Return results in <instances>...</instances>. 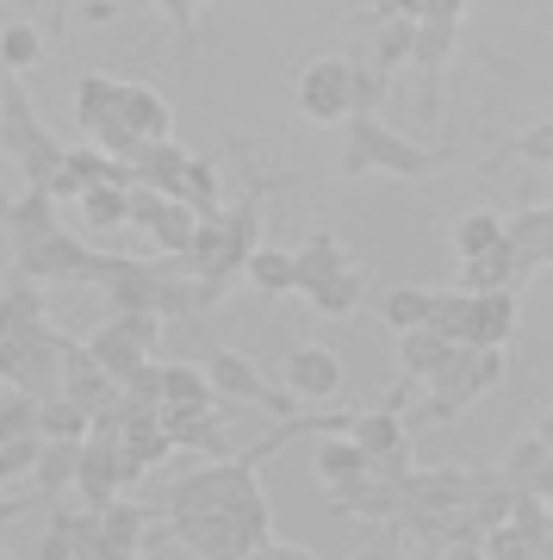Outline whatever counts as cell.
<instances>
[{"label": "cell", "instance_id": "cell-1", "mask_svg": "<svg viewBox=\"0 0 553 560\" xmlns=\"http://www.w3.org/2000/svg\"><path fill=\"white\" fill-rule=\"evenodd\" d=\"M430 162H435L430 150L404 143L398 131H386L379 119H349V156H342V168H349V175H367V168H392V175H423Z\"/></svg>", "mask_w": 553, "mask_h": 560}, {"label": "cell", "instance_id": "cell-2", "mask_svg": "<svg viewBox=\"0 0 553 560\" xmlns=\"http://www.w3.org/2000/svg\"><path fill=\"white\" fill-rule=\"evenodd\" d=\"M349 88H355V62L323 57V62L305 69V81H298V106H305L311 119L337 125V119H349Z\"/></svg>", "mask_w": 553, "mask_h": 560}, {"label": "cell", "instance_id": "cell-3", "mask_svg": "<svg viewBox=\"0 0 553 560\" xmlns=\"http://www.w3.org/2000/svg\"><path fill=\"white\" fill-rule=\"evenodd\" d=\"M286 386L298 399H337L342 393V355L337 349H317V342H298L286 355Z\"/></svg>", "mask_w": 553, "mask_h": 560}, {"label": "cell", "instance_id": "cell-4", "mask_svg": "<svg viewBox=\"0 0 553 560\" xmlns=\"http://www.w3.org/2000/svg\"><path fill=\"white\" fill-rule=\"evenodd\" d=\"M125 138L138 143H168V101H162L156 88H119V113H113Z\"/></svg>", "mask_w": 553, "mask_h": 560}, {"label": "cell", "instance_id": "cell-5", "mask_svg": "<svg viewBox=\"0 0 553 560\" xmlns=\"http://www.w3.org/2000/svg\"><path fill=\"white\" fill-rule=\"evenodd\" d=\"M205 381H212V399H243V405H268V374H261L249 355L237 349H217L212 368H205Z\"/></svg>", "mask_w": 553, "mask_h": 560}, {"label": "cell", "instance_id": "cell-6", "mask_svg": "<svg viewBox=\"0 0 553 560\" xmlns=\"http://www.w3.org/2000/svg\"><path fill=\"white\" fill-rule=\"evenodd\" d=\"M367 467H374V460L361 455L349 436H323L317 442V480L330 486V492H355V486H367Z\"/></svg>", "mask_w": 553, "mask_h": 560}, {"label": "cell", "instance_id": "cell-7", "mask_svg": "<svg viewBox=\"0 0 553 560\" xmlns=\"http://www.w3.org/2000/svg\"><path fill=\"white\" fill-rule=\"evenodd\" d=\"M119 88L125 81H113V75H81L75 81V125L87 131V138H99V131L113 125V113H119Z\"/></svg>", "mask_w": 553, "mask_h": 560}, {"label": "cell", "instance_id": "cell-8", "mask_svg": "<svg viewBox=\"0 0 553 560\" xmlns=\"http://www.w3.org/2000/svg\"><path fill=\"white\" fill-rule=\"evenodd\" d=\"M81 474V442H44L38 448V467H32V492L38 499H57V492H69Z\"/></svg>", "mask_w": 553, "mask_h": 560}, {"label": "cell", "instance_id": "cell-9", "mask_svg": "<svg viewBox=\"0 0 553 560\" xmlns=\"http://www.w3.org/2000/svg\"><path fill=\"white\" fill-rule=\"evenodd\" d=\"M0 206H7V200H0ZM50 212H57V200H50L44 187H32V194H25L20 206H7V224H13L20 249H32V243H44V237H57V231H62V224L50 219Z\"/></svg>", "mask_w": 553, "mask_h": 560}, {"label": "cell", "instance_id": "cell-10", "mask_svg": "<svg viewBox=\"0 0 553 560\" xmlns=\"http://www.w3.org/2000/svg\"><path fill=\"white\" fill-rule=\"evenodd\" d=\"M87 436V411L81 405H69L57 393V399H38V442H81Z\"/></svg>", "mask_w": 553, "mask_h": 560}, {"label": "cell", "instance_id": "cell-11", "mask_svg": "<svg viewBox=\"0 0 553 560\" xmlns=\"http://www.w3.org/2000/svg\"><path fill=\"white\" fill-rule=\"evenodd\" d=\"M349 442H355L367 460H374V455H398V448H404V423H398L392 411H374V418H361L355 430H349Z\"/></svg>", "mask_w": 553, "mask_h": 560}, {"label": "cell", "instance_id": "cell-12", "mask_svg": "<svg viewBox=\"0 0 553 560\" xmlns=\"http://www.w3.org/2000/svg\"><path fill=\"white\" fill-rule=\"evenodd\" d=\"M455 249L467 261L504 249V219H497V212H467V219H460V231H455Z\"/></svg>", "mask_w": 553, "mask_h": 560}, {"label": "cell", "instance_id": "cell-13", "mask_svg": "<svg viewBox=\"0 0 553 560\" xmlns=\"http://www.w3.org/2000/svg\"><path fill=\"white\" fill-rule=\"evenodd\" d=\"M510 486H529V499L548 492V436L534 430L522 448H510Z\"/></svg>", "mask_w": 553, "mask_h": 560}, {"label": "cell", "instance_id": "cell-14", "mask_svg": "<svg viewBox=\"0 0 553 560\" xmlns=\"http://www.w3.org/2000/svg\"><path fill=\"white\" fill-rule=\"evenodd\" d=\"M448 355H455V342H442L430 324H423V330H404V368H411V374H423V381H430V374H442V368H448Z\"/></svg>", "mask_w": 553, "mask_h": 560}, {"label": "cell", "instance_id": "cell-15", "mask_svg": "<svg viewBox=\"0 0 553 560\" xmlns=\"http://www.w3.org/2000/svg\"><path fill=\"white\" fill-rule=\"evenodd\" d=\"M243 268H249V287H261V293H293V256L286 249H256Z\"/></svg>", "mask_w": 553, "mask_h": 560}, {"label": "cell", "instance_id": "cell-16", "mask_svg": "<svg viewBox=\"0 0 553 560\" xmlns=\"http://www.w3.org/2000/svg\"><path fill=\"white\" fill-rule=\"evenodd\" d=\"M379 312H386V324H392L398 337H404V330H423V324H430V293H423V287H398V293H386Z\"/></svg>", "mask_w": 553, "mask_h": 560}, {"label": "cell", "instance_id": "cell-17", "mask_svg": "<svg viewBox=\"0 0 553 560\" xmlns=\"http://www.w3.org/2000/svg\"><path fill=\"white\" fill-rule=\"evenodd\" d=\"M355 300H361V261H349V268H337V275L323 280V287H317L311 293V305L317 312H355Z\"/></svg>", "mask_w": 553, "mask_h": 560}, {"label": "cell", "instance_id": "cell-18", "mask_svg": "<svg viewBox=\"0 0 553 560\" xmlns=\"http://www.w3.org/2000/svg\"><path fill=\"white\" fill-rule=\"evenodd\" d=\"M38 32H32V25H7V32H0V69H32V62H38Z\"/></svg>", "mask_w": 553, "mask_h": 560}, {"label": "cell", "instance_id": "cell-19", "mask_svg": "<svg viewBox=\"0 0 553 560\" xmlns=\"http://www.w3.org/2000/svg\"><path fill=\"white\" fill-rule=\"evenodd\" d=\"M81 212H87V224L113 231V224H125V194L119 187H87V194H81Z\"/></svg>", "mask_w": 553, "mask_h": 560}, {"label": "cell", "instance_id": "cell-20", "mask_svg": "<svg viewBox=\"0 0 553 560\" xmlns=\"http://www.w3.org/2000/svg\"><path fill=\"white\" fill-rule=\"evenodd\" d=\"M448 560H485V555H479L473 541H467V548H455V555H448Z\"/></svg>", "mask_w": 553, "mask_h": 560}, {"label": "cell", "instance_id": "cell-21", "mask_svg": "<svg viewBox=\"0 0 553 560\" xmlns=\"http://www.w3.org/2000/svg\"><path fill=\"white\" fill-rule=\"evenodd\" d=\"M0 113H7V69H0Z\"/></svg>", "mask_w": 553, "mask_h": 560}, {"label": "cell", "instance_id": "cell-22", "mask_svg": "<svg viewBox=\"0 0 553 560\" xmlns=\"http://www.w3.org/2000/svg\"><path fill=\"white\" fill-rule=\"evenodd\" d=\"M0 560H7V555H0Z\"/></svg>", "mask_w": 553, "mask_h": 560}]
</instances>
